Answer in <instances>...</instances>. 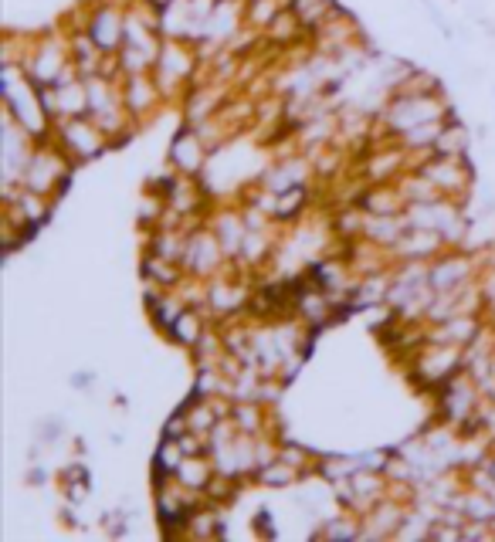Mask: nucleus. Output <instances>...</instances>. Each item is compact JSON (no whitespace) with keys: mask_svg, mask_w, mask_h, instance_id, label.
Wrapping results in <instances>:
<instances>
[{"mask_svg":"<svg viewBox=\"0 0 495 542\" xmlns=\"http://www.w3.org/2000/svg\"><path fill=\"white\" fill-rule=\"evenodd\" d=\"M428 542H462V526H455V522H431V536Z\"/></svg>","mask_w":495,"mask_h":542,"instance_id":"nucleus-46","label":"nucleus"},{"mask_svg":"<svg viewBox=\"0 0 495 542\" xmlns=\"http://www.w3.org/2000/svg\"><path fill=\"white\" fill-rule=\"evenodd\" d=\"M414 170H421L434 187L441 190V197H451L458 204H465L468 190L475 183V170L468 163V156H438V153H421L414 160Z\"/></svg>","mask_w":495,"mask_h":542,"instance_id":"nucleus-7","label":"nucleus"},{"mask_svg":"<svg viewBox=\"0 0 495 542\" xmlns=\"http://www.w3.org/2000/svg\"><path fill=\"white\" fill-rule=\"evenodd\" d=\"M228 251L221 248V241H217V234L211 231V224H201L194 227V231L187 234V244H184V258H180V265H184L187 275H197V278H214L221 275L224 268H228Z\"/></svg>","mask_w":495,"mask_h":542,"instance_id":"nucleus-10","label":"nucleus"},{"mask_svg":"<svg viewBox=\"0 0 495 542\" xmlns=\"http://www.w3.org/2000/svg\"><path fill=\"white\" fill-rule=\"evenodd\" d=\"M68 45H72V61H75V68H78V75H82V78L102 75L109 51H102L99 45H95V38H92L89 31L68 34Z\"/></svg>","mask_w":495,"mask_h":542,"instance_id":"nucleus-25","label":"nucleus"},{"mask_svg":"<svg viewBox=\"0 0 495 542\" xmlns=\"http://www.w3.org/2000/svg\"><path fill=\"white\" fill-rule=\"evenodd\" d=\"M95 45L109 55H116L126 41V4L123 0H95L89 11V28Z\"/></svg>","mask_w":495,"mask_h":542,"instance_id":"nucleus-13","label":"nucleus"},{"mask_svg":"<svg viewBox=\"0 0 495 542\" xmlns=\"http://www.w3.org/2000/svg\"><path fill=\"white\" fill-rule=\"evenodd\" d=\"M407 509H411V505L401 502V498H394V495L380 498V502L373 505L367 515H363V536H360V542L394 539L397 529H401Z\"/></svg>","mask_w":495,"mask_h":542,"instance_id":"nucleus-18","label":"nucleus"},{"mask_svg":"<svg viewBox=\"0 0 495 542\" xmlns=\"http://www.w3.org/2000/svg\"><path fill=\"white\" fill-rule=\"evenodd\" d=\"M312 180H316V173H312V160L302 150H295L292 156H279V160H272L262 170V177H258V183L268 190H275V194H285V190L302 187V183H312Z\"/></svg>","mask_w":495,"mask_h":542,"instance_id":"nucleus-14","label":"nucleus"},{"mask_svg":"<svg viewBox=\"0 0 495 542\" xmlns=\"http://www.w3.org/2000/svg\"><path fill=\"white\" fill-rule=\"evenodd\" d=\"M360 207L367 214H404L407 197L401 194L397 183H370L367 194H363Z\"/></svg>","mask_w":495,"mask_h":542,"instance_id":"nucleus-27","label":"nucleus"},{"mask_svg":"<svg viewBox=\"0 0 495 542\" xmlns=\"http://www.w3.org/2000/svg\"><path fill=\"white\" fill-rule=\"evenodd\" d=\"M62 488H65V498L68 502H75V505H82L85 498H89V471H85V465H68L62 475Z\"/></svg>","mask_w":495,"mask_h":542,"instance_id":"nucleus-43","label":"nucleus"},{"mask_svg":"<svg viewBox=\"0 0 495 542\" xmlns=\"http://www.w3.org/2000/svg\"><path fill=\"white\" fill-rule=\"evenodd\" d=\"M251 482H258L265 488H292L295 482H302V471L279 458V461H272V465L258 468V475L251 478Z\"/></svg>","mask_w":495,"mask_h":542,"instance_id":"nucleus-39","label":"nucleus"},{"mask_svg":"<svg viewBox=\"0 0 495 542\" xmlns=\"http://www.w3.org/2000/svg\"><path fill=\"white\" fill-rule=\"evenodd\" d=\"M475 136H482V139H489V126H485V122H479V126H475Z\"/></svg>","mask_w":495,"mask_h":542,"instance_id":"nucleus-52","label":"nucleus"},{"mask_svg":"<svg viewBox=\"0 0 495 542\" xmlns=\"http://www.w3.org/2000/svg\"><path fill=\"white\" fill-rule=\"evenodd\" d=\"M123 102L129 116L136 119V126H143V122H150L160 112L167 99H163L160 85H156V78L150 72V75H123Z\"/></svg>","mask_w":495,"mask_h":542,"instance_id":"nucleus-15","label":"nucleus"},{"mask_svg":"<svg viewBox=\"0 0 495 542\" xmlns=\"http://www.w3.org/2000/svg\"><path fill=\"white\" fill-rule=\"evenodd\" d=\"M146 4H153V7H167V4H173V0H146Z\"/></svg>","mask_w":495,"mask_h":542,"instance_id":"nucleus-53","label":"nucleus"},{"mask_svg":"<svg viewBox=\"0 0 495 542\" xmlns=\"http://www.w3.org/2000/svg\"><path fill=\"white\" fill-rule=\"evenodd\" d=\"M72 68V45H68V31L62 34H38L34 45L24 58V72L38 89H48V85H58L62 75Z\"/></svg>","mask_w":495,"mask_h":542,"instance_id":"nucleus-6","label":"nucleus"},{"mask_svg":"<svg viewBox=\"0 0 495 542\" xmlns=\"http://www.w3.org/2000/svg\"><path fill=\"white\" fill-rule=\"evenodd\" d=\"M0 99H4L7 116H11L34 143H45V139L55 136V119H51L45 99H41V89L31 82L28 72H24V65H11V61L0 65Z\"/></svg>","mask_w":495,"mask_h":542,"instance_id":"nucleus-1","label":"nucleus"},{"mask_svg":"<svg viewBox=\"0 0 495 542\" xmlns=\"http://www.w3.org/2000/svg\"><path fill=\"white\" fill-rule=\"evenodd\" d=\"M482 275V258L468 255L462 248H448L445 255L428 261V285L434 292H451V288H462L465 282Z\"/></svg>","mask_w":495,"mask_h":542,"instance_id":"nucleus-12","label":"nucleus"},{"mask_svg":"<svg viewBox=\"0 0 495 542\" xmlns=\"http://www.w3.org/2000/svg\"><path fill=\"white\" fill-rule=\"evenodd\" d=\"M224 532V522H221V505H197L187 519V539H217Z\"/></svg>","mask_w":495,"mask_h":542,"instance_id":"nucleus-33","label":"nucleus"},{"mask_svg":"<svg viewBox=\"0 0 495 542\" xmlns=\"http://www.w3.org/2000/svg\"><path fill=\"white\" fill-rule=\"evenodd\" d=\"M31 153H34V139L4 112V183H21Z\"/></svg>","mask_w":495,"mask_h":542,"instance_id":"nucleus-21","label":"nucleus"},{"mask_svg":"<svg viewBox=\"0 0 495 542\" xmlns=\"http://www.w3.org/2000/svg\"><path fill=\"white\" fill-rule=\"evenodd\" d=\"M448 119H434V122H421V126H411L404 129L401 136H394L397 143L404 146L411 156H421V153H434V143H438L441 129H445Z\"/></svg>","mask_w":495,"mask_h":542,"instance_id":"nucleus-32","label":"nucleus"},{"mask_svg":"<svg viewBox=\"0 0 495 542\" xmlns=\"http://www.w3.org/2000/svg\"><path fill=\"white\" fill-rule=\"evenodd\" d=\"M292 11L299 14V21H302V28H306L309 34L319 28L323 21H329V14L336 11V0H292Z\"/></svg>","mask_w":495,"mask_h":542,"instance_id":"nucleus-37","label":"nucleus"},{"mask_svg":"<svg viewBox=\"0 0 495 542\" xmlns=\"http://www.w3.org/2000/svg\"><path fill=\"white\" fill-rule=\"evenodd\" d=\"M468 143H472V133H468L465 122H458V116L451 112L445 129H441L438 143H434V153L438 156H468Z\"/></svg>","mask_w":495,"mask_h":542,"instance_id":"nucleus-34","label":"nucleus"},{"mask_svg":"<svg viewBox=\"0 0 495 542\" xmlns=\"http://www.w3.org/2000/svg\"><path fill=\"white\" fill-rule=\"evenodd\" d=\"M190 431V424H187V414H184V407L177 410V414L170 417L167 424H163V437H173V441H177V437H184Z\"/></svg>","mask_w":495,"mask_h":542,"instance_id":"nucleus-47","label":"nucleus"},{"mask_svg":"<svg viewBox=\"0 0 495 542\" xmlns=\"http://www.w3.org/2000/svg\"><path fill=\"white\" fill-rule=\"evenodd\" d=\"M390 278H394V268H390V271H377V275L356 278V288H353V309H373V305H387Z\"/></svg>","mask_w":495,"mask_h":542,"instance_id":"nucleus-29","label":"nucleus"},{"mask_svg":"<svg viewBox=\"0 0 495 542\" xmlns=\"http://www.w3.org/2000/svg\"><path fill=\"white\" fill-rule=\"evenodd\" d=\"M214 475H217V468H214L211 454H187V458L180 461V468L173 478H177L180 485H187V488H194V492L204 495V488L214 482Z\"/></svg>","mask_w":495,"mask_h":542,"instance_id":"nucleus-30","label":"nucleus"},{"mask_svg":"<svg viewBox=\"0 0 495 542\" xmlns=\"http://www.w3.org/2000/svg\"><path fill=\"white\" fill-rule=\"evenodd\" d=\"M448 251V241L441 231H431V227H407L404 238L390 248L394 261H434L438 255Z\"/></svg>","mask_w":495,"mask_h":542,"instance_id":"nucleus-19","label":"nucleus"},{"mask_svg":"<svg viewBox=\"0 0 495 542\" xmlns=\"http://www.w3.org/2000/svg\"><path fill=\"white\" fill-rule=\"evenodd\" d=\"M45 478H48L45 471H41V468H34L31 475H28V482H31V485H45Z\"/></svg>","mask_w":495,"mask_h":542,"instance_id":"nucleus-51","label":"nucleus"},{"mask_svg":"<svg viewBox=\"0 0 495 542\" xmlns=\"http://www.w3.org/2000/svg\"><path fill=\"white\" fill-rule=\"evenodd\" d=\"M75 166L78 163L55 143V139H45V143H34V153H31L28 166H24L21 183L28 190H34V194H45L55 200L68 187Z\"/></svg>","mask_w":495,"mask_h":542,"instance_id":"nucleus-5","label":"nucleus"},{"mask_svg":"<svg viewBox=\"0 0 495 542\" xmlns=\"http://www.w3.org/2000/svg\"><path fill=\"white\" fill-rule=\"evenodd\" d=\"M55 139L62 150L72 156L75 163H89L99 160L102 153L112 150V139L102 133L99 122L92 116H75V119H58L55 122Z\"/></svg>","mask_w":495,"mask_h":542,"instance_id":"nucleus-8","label":"nucleus"},{"mask_svg":"<svg viewBox=\"0 0 495 542\" xmlns=\"http://www.w3.org/2000/svg\"><path fill=\"white\" fill-rule=\"evenodd\" d=\"M431 522H434V519H431L428 512H421L418 505H411L394 539H401V542H428V536H431Z\"/></svg>","mask_w":495,"mask_h":542,"instance_id":"nucleus-41","label":"nucleus"},{"mask_svg":"<svg viewBox=\"0 0 495 542\" xmlns=\"http://www.w3.org/2000/svg\"><path fill=\"white\" fill-rule=\"evenodd\" d=\"M407 231L404 214H367V227H363V238L380 244V248H394Z\"/></svg>","mask_w":495,"mask_h":542,"instance_id":"nucleus-28","label":"nucleus"},{"mask_svg":"<svg viewBox=\"0 0 495 542\" xmlns=\"http://www.w3.org/2000/svg\"><path fill=\"white\" fill-rule=\"evenodd\" d=\"M356 170L367 183H397L407 170H414L411 153L404 150L397 139H384V143H373L367 153L356 160Z\"/></svg>","mask_w":495,"mask_h":542,"instance_id":"nucleus-11","label":"nucleus"},{"mask_svg":"<svg viewBox=\"0 0 495 542\" xmlns=\"http://www.w3.org/2000/svg\"><path fill=\"white\" fill-rule=\"evenodd\" d=\"M411 383L424 393H438L455 373L465 370V346H448V343H424L411 360L404 363Z\"/></svg>","mask_w":495,"mask_h":542,"instance_id":"nucleus-4","label":"nucleus"},{"mask_svg":"<svg viewBox=\"0 0 495 542\" xmlns=\"http://www.w3.org/2000/svg\"><path fill=\"white\" fill-rule=\"evenodd\" d=\"M231 421L238 424V431H245L251 437L268 434V404L265 400H234Z\"/></svg>","mask_w":495,"mask_h":542,"instance_id":"nucleus-31","label":"nucleus"},{"mask_svg":"<svg viewBox=\"0 0 495 542\" xmlns=\"http://www.w3.org/2000/svg\"><path fill=\"white\" fill-rule=\"evenodd\" d=\"M485 329V316H472V312H458L451 319L428 322V343H448V346H468L479 339Z\"/></svg>","mask_w":495,"mask_h":542,"instance_id":"nucleus-22","label":"nucleus"},{"mask_svg":"<svg viewBox=\"0 0 495 542\" xmlns=\"http://www.w3.org/2000/svg\"><path fill=\"white\" fill-rule=\"evenodd\" d=\"M211 312L207 309H194V305H187L184 312L177 316V322L170 326L167 336L173 339L177 346H184V349H194L197 343H201V336L207 332V326H211Z\"/></svg>","mask_w":495,"mask_h":542,"instance_id":"nucleus-26","label":"nucleus"},{"mask_svg":"<svg viewBox=\"0 0 495 542\" xmlns=\"http://www.w3.org/2000/svg\"><path fill=\"white\" fill-rule=\"evenodd\" d=\"M72 383L75 390H92L95 387V373H89V370H78V373H72Z\"/></svg>","mask_w":495,"mask_h":542,"instance_id":"nucleus-50","label":"nucleus"},{"mask_svg":"<svg viewBox=\"0 0 495 542\" xmlns=\"http://www.w3.org/2000/svg\"><path fill=\"white\" fill-rule=\"evenodd\" d=\"M282 11H285L282 0H248V4H245V24L265 34L268 24H272Z\"/></svg>","mask_w":495,"mask_h":542,"instance_id":"nucleus-42","label":"nucleus"},{"mask_svg":"<svg viewBox=\"0 0 495 542\" xmlns=\"http://www.w3.org/2000/svg\"><path fill=\"white\" fill-rule=\"evenodd\" d=\"M207 160H211V150L201 136H197L194 126H184L177 136H173L170 150H167V163L184 177H201L207 170Z\"/></svg>","mask_w":495,"mask_h":542,"instance_id":"nucleus-16","label":"nucleus"},{"mask_svg":"<svg viewBox=\"0 0 495 542\" xmlns=\"http://www.w3.org/2000/svg\"><path fill=\"white\" fill-rule=\"evenodd\" d=\"M485 393L479 390V383H475L468 373H455L445 387L434 393V414H438V424H448L451 431H455L458 424H465L468 417L479 410Z\"/></svg>","mask_w":495,"mask_h":542,"instance_id":"nucleus-9","label":"nucleus"},{"mask_svg":"<svg viewBox=\"0 0 495 542\" xmlns=\"http://www.w3.org/2000/svg\"><path fill=\"white\" fill-rule=\"evenodd\" d=\"M187 454L180 448V441H173V437H163L160 448H156V461H153V475H177L180 461H184Z\"/></svg>","mask_w":495,"mask_h":542,"instance_id":"nucleus-44","label":"nucleus"},{"mask_svg":"<svg viewBox=\"0 0 495 542\" xmlns=\"http://www.w3.org/2000/svg\"><path fill=\"white\" fill-rule=\"evenodd\" d=\"M309 204H312V187H309V183L285 190V194H279V211H275V224H295L302 214L309 211Z\"/></svg>","mask_w":495,"mask_h":542,"instance_id":"nucleus-36","label":"nucleus"},{"mask_svg":"<svg viewBox=\"0 0 495 542\" xmlns=\"http://www.w3.org/2000/svg\"><path fill=\"white\" fill-rule=\"evenodd\" d=\"M197 72H201V55H197L194 41L163 38V48L153 65V78H156V85H160L163 99L184 102L190 85L197 82Z\"/></svg>","mask_w":495,"mask_h":542,"instance_id":"nucleus-2","label":"nucleus"},{"mask_svg":"<svg viewBox=\"0 0 495 542\" xmlns=\"http://www.w3.org/2000/svg\"><path fill=\"white\" fill-rule=\"evenodd\" d=\"M238 492H241V478L214 475V482L204 488V498H207L211 505H221V509H224V505H228Z\"/></svg>","mask_w":495,"mask_h":542,"instance_id":"nucleus-45","label":"nucleus"},{"mask_svg":"<svg viewBox=\"0 0 495 542\" xmlns=\"http://www.w3.org/2000/svg\"><path fill=\"white\" fill-rule=\"evenodd\" d=\"M228 99H231V95H228V82H197V85H190V92L184 95V119H187V126L217 116Z\"/></svg>","mask_w":495,"mask_h":542,"instance_id":"nucleus-20","label":"nucleus"},{"mask_svg":"<svg viewBox=\"0 0 495 542\" xmlns=\"http://www.w3.org/2000/svg\"><path fill=\"white\" fill-rule=\"evenodd\" d=\"M360 468H363L360 458H343V454H336V458H319L316 475L323 478L326 485H340V482H350Z\"/></svg>","mask_w":495,"mask_h":542,"instance_id":"nucleus-40","label":"nucleus"},{"mask_svg":"<svg viewBox=\"0 0 495 542\" xmlns=\"http://www.w3.org/2000/svg\"><path fill=\"white\" fill-rule=\"evenodd\" d=\"M207 224H211V231L217 234V241H221V248L228 251V258L234 261L241 255V244L248 238V221H245V207H221V211H214L207 217Z\"/></svg>","mask_w":495,"mask_h":542,"instance_id":"nucleus-23","label":"nucleus"},{"mask_svg":"<svg viewBox=\"0 0 495 542\" xmlns=\"http://www.w3.org/2000/svg\"><path fill=\"white\" fill-rule=\"evenodd\" d=\"M41 99L51 112V119H75V116H89V89H85V78H72L62 85H48L41 89Z\"/></svg>","mask_w":495,"mask_h":542,"instance_id":"nucleus-17","label":"nucleus"},{"mask_svg":"<svg viewBox=\"0 0 495 542\" xmlns=\"http://www.w3.org/2000/svg\"><path fill=\"white\" fill-rule=\"evenodd\" d=\"M363 536V515H336V519H326L323 526L316 529V539L323 542H360Z\"/></svg>","mask_w":495,"mask_h":542,"instance_id":"nucleus-35","label":"nucleus"},{"mask_svg":"<svg viewBox=\"0 0 495 542\" xmlns=\"http://www.w3.org/2000/svg\"><path fill=\"white\" fill-rule=\"evenodd\" d=\"M387 461H390V454H384V451H370V454H360V465L363 468H373V471H384L387 468Z\"/></svg>","mask_w":495,"mask_h":542,"instance_id":"nucleus-49","label":"nucleus"},{"mask_svg":"<svg viewBox=\"0 0 495 542\" xmlns=\"http://www.w3.org/2000/svg\"><path fill=\"white\" fill-rule=\"evenodd\" d=\"M140 278H143V285L177 288V285L187 278V271H184V265H180V261L163 258V255H156V251H143V261H140Z\"/></svg>","mask_w":495,"mask_h":542,"instance_id":"nucleus-24","label":"nucleus"},{"mask_svg":"<svg viewBox=\"0 0 495 542\" xmlns=\"http://www.w3.org/2000/svg\"><path fill=\"white\" fill-rule=\"evenodd\" d=\"M451 112H455V106L445 99V92H390L387 109L377 119L390 129V136H401L404 129L448 119Z\"/></svg>","mask_w":495,"mask_h":542,"instance_id":"nucleus-3","label":"nucleus"},{"mask_svg":"<svg viewBox=\"0 0 495 542\" xmlns=\"http://www.w3.org/2000/svg\"><path fill=\"white\" fill-rule=\"evenodd\" d=\"M62 431H65L62 417H51V421H41V434H38V441H41V444L62 441Z\"/></svg>","mask_w":495,"mask_h":542,"instance_id":"nucleus-48","label":"nucleus"},{"mask_svg":"<svg viewBox=\"0 0 495 542\" xmlns=\"http://www.w3.org/2000/svg\"><path fill=\"white\" fill-rule=\"evenodd\" d=\"M397 187H401V194L407 197V204H424V200H438L441 190L434 187V183L424 177L421 170H407L401 180H397Z\"/></svg>","mask_w":495,"mask_h":542,"instance_id":"nucleus-38","label":"nucleus"}]
</instances>
